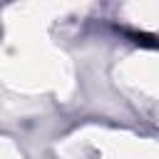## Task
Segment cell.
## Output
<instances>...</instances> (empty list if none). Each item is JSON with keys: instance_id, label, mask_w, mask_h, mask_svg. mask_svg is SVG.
<instances>
[{"instance_id": "obj_1", "label": "cell", "mask_w": 159, "mask_h": 159, "mask_svg": "<svg viewBox=\"0 0 159 159\" xmlns=\"http://www.w3.org/2000/svg\"><path fill=\"white\" fill-rule=\"evenodd\" d=\"M129 37H132L137 45H142V47H149V50H154V47H157L154 35H144V32H129Z\"/></svg>"}]
</instances>
